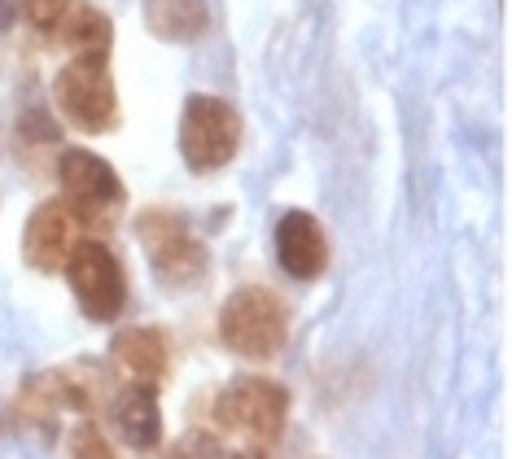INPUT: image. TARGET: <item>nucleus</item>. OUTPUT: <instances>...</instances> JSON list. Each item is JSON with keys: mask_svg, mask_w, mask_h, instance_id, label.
I'll return each mask as SVG.
<instances>
[{"mask_svg": "<svg viewBox=\"0 0 512 459\" xmlns=\"http://www.w3.org/2000/svg\"><path fill=\"white\" fill-rule=\"evenodd\" d=\"M145 22L158 40L193 44L211 27V5L206 0H145Z\"/></svg>", "mask_w": 512, "mask_h": 459, "instance_id": "nucleus-12", "label": "nucleus"}, {"mask_svg": "<svg viewBox=\"0 0 512 459\" xmlns=\"http://www.w3.org/2000/svg\"><path fill=\"white\" fill-rule=\"evenodd\" d=\"M276 258H281L285 276L302 280V285L320 280L329 267V241H324L320 219L307 210H285L276 223Z\"/></svg>", "mask_w": 512, "mask_h": 459, "instance_id": "nucleus-9", "label": "nucleus"}, {"mask_svg": "<svg viewBox=\"0 0 512 459\" xmlns=\"http://www.w3.org/2000/svg\"><path fill=\"white\" fill-rule=\"evenodd\" d=\"M224 429L250 433L254 442H276L289 420V390L272 376H237L215 403Z\"/></svg>", "mask_w": 512, "mask_h": 459, "instance_id": "nucleus-7", "label": "nucleus"}, {"mask_svg": "<svg viewBox=\"0 0 512 459\" xmlns=\"http://www.w3.org/2000/svg\"><path fill=\"white\" fill-rule=\"evenodd\" d=\"M114 425L127 438V446H136V451H154L162 442V407H158V394L154 385H127L119 394V403H114Z\"/></svg>", "mask_w": 512, "mask_h": 459, "instance_id": "nucleus-11", "label": "nucleus"}, {"mask_svg": "<svg viewBox=\"0 0 512 459\" xmlns=\"http://www.w3.org/2000/svg\"><path fill=\"white\" fill-rule=\"evenodd\" d=\"M57 180L66 188V206L79 215L84 228H110L123 210V180L106 158L92 149H62L57 158Z\"/></svg>", "mask_w": 512, "mask_h": 459, "instance_id": "nucleus-4", "label": "nucleus"}, {"mask_svg": "<svg viewBox=\"0 0 512 459\" xmlns=\"http://www.w3.org/2000/svg\"><path fill=\"white\" fill-rule=\"evenodd\" d=\"M114 363L141 385H162L171 376V346L162 328H123L110 346Z\"/></svg>", "mask_w": 512, "mask_h": 459, "instance_id": "nucleus-10", "label": "nucleus"}, {"mask_svg": "<svg viewBox=\"0 0 512 459\" xmlns=\"http://www.w3.org/2000/svg\"><path fill=\"white\" fill-rule=\"evenodd\" d=\"M136 232H141L149 267H154V276L167 289H184V285H193V280H202L206 250L189 232L184 215H176V210H145V215L136 219Z\"/></svg>", "mask_w": 512, "mask_h": 459, "instance_id": "nucleus-6", "label": "nucleus"}, {"mask_svg": "<svg viewBox=\"0 0 512 459\" xmlns=\"http://www.w3.org/2000/svg\"><path fill=\"white\" fill-rule=\"evenodd\" d=\"M71 276V289H75V302L88 320L97 324H114L127 306V276H123V263L110 245L101 241H79L71 258L62 267Z\"/></svg>", "mask_w": 512, "mask_h": 459, "instance_id": "nucleus-5", "label": "nucleus"}, {"mask_svg": "<svg viewBox=\"0 0 512 459\" xmlns=\"http://www.w3.org/2000/svg\"><path fill=\"white\" fill-rule=\"evenodd\" d=\"M79 215L66 202H44L31 210L27 228H22V258L36 272H62L71 250L79 245Z\"/></svg>", "mask_w": 512, "mask_h": 459, "instance_id": "nucleus-8", "label": "nucleus"}, {"mask_svg": "<svg viewBox=\"0 0 512 459\" xmlns=\"http://www.w3.org/2000/svg\"><path fill=\"white\" fill-rule=\"evenodd\" d=\"M57 110L66 114V123L79 127L88 136L114 132L119 127V92H114L110 66L97 57H75L57 70Z\"/></svg>", "mask_w": 512, "mask_h": 459, "instance_id": "nucleus-3", "label": "nucleus"}, {"mask_svg": "<svg viewBox=\"0 0 512 459\" xmlns=\"http://www.w3.org/2000/svg\"><path fill=\"white\" fill-rule=\"evenodd\" d=\"M71 459H119V455H114V446L101 438L97 425H79L71 433Z\"/></svg>", "mask_w": 512, "mask_h": 459, "instance_id": "nucleus-15", "label": "nucleus"}, {"mask_svg": "<svg viewBox=\"0 0 512 459\" xmlns=\"http://www.w3.org/2000/svg\"><path fill=\"white\" fill-rule=\"evenodd\" d=\"M219 337L241 359H276L289 341V306L272 289L246 285L228 293L219 311Z\"/></svg>", "mask_w": 512, "mask_h": 459, "instance_id": "nucleus-1", "label": "nucleus"}, {"mask_svg": "<svg viewBox=\"0 0 512 459\" xmlns=\"http://www.w3.org/2000/svg\"><path fill=\"white\" fill-rule=\"evenodd\" d=\"M241 149V114L224 97L193 92L180 114V153L193 175H211L228 167Z\"/></svg>", "mask_w": 512, "mask_h": 459, "instance_id": "nucleus-2", "label": "nucleus"}, {"mask_svg": "<svg viewBox=\"0 0 512 459\" xmlns=\"http://www.w3.org/2000/svg\"><path fill=\"white\" fill-rule=\"evenodd\" d=\"M167 459H228V455H224V446L215 438H206V433H184V438L171 446Z\"/></svg>", "mask_w": 512, "mask_h": 459, "instance_id": "nucleus-16", "label": "nucleus"}, {"mask_svg": "<svg viewBox=\"0 0 512 459\" xmlns=\"http://www.w3.org/2000/svg\"><path fill=\"white\" fill-rule=\"evenodd\" d=\"M79 0H22V14H27V22L36 27L40 35H49V40H57L66 27V18L75 14Z\"/></svg>", "mask_w": 512, "mask_h": 459, "instance_id": "nucleus-14", "label": "nucleus"}, {"mask_svg": "<svg viewBox=\"0 0 512 459\" xmlns=\"http://www.w3.org/2000/svg\"><path fill=\"white\" fill-rule=\"evenodd\" d=\"M57 40L71 44L75 57H97V62H106V57H110V40H114V27H110V18L101 14V9H92L88 0H79L75 14L66 18V27H62Z\"/></svg>", "mask_w": 512, "mask_h": 459, "instance_id": "nucleus-13", "label": "nucleus"}, {"mask_svg": "<svg viewBox=\"0 0 512 459\" xmlns=\"http://www.w3.org/2000/svg\"><path fill=\"white\" fill-rule=\"evenodd\" d=\"M232 459H267L263 451H246V455H232Z\"/></svg>", "mask_w": 512, "mask_h": 459, "instance_id": "nucleus-17", "label": "nucleus"}]
</instances>
